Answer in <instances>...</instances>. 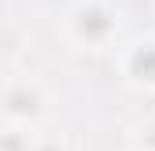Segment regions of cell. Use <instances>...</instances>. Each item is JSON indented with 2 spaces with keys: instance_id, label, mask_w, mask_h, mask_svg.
<instances>
[{
  "instance_id": "obj_3",
  "label": "cell",
  "mask_w": 155,
  "mask_h": 151,
  "mask_svg": "<svg viewBox=\"0 0 155 151\" xmlns=\"http://www.w3.org/2000/svg\"><path fill=\"white\" fill-rule=\"evenodd\" d=\"M116 69L119 79L130 90L152 94L155 90V36H130L116 47Z\"/></svg>"
},
{
  "instance_id": "obj_2",
  "label": "cell",
  "mask_w": 155,
  "mask_h": 151,
  "mask_svg": "<svg viewBox=\"0 0 155 151\" xmlns=\"http://www.w3.org/2000/svg\"><path fill=\"white\" fill-rule=\"evenodd\" d=\"M54 108L51 90L29 72H11L0 79V119L4 122H25L40 126Z\"/></svg>"
},
{
  "instance_id": "obj_4",
  "label": "cell",
  "mask_w": 155,
  "mask_h": 151,
  "mask_svg": "<svg viewBox=\"0 0 155 151\" xmlns=\"http://www.w3.org/2000/svg\"><path fill=\"white\" fill-rule=\"evenodd\" d=\"M40 144H43L40 126L4 122V119H0V151H40Z\"/></svg>"
},
{
  "instance_id": "obj_5",
  "label": "cell",
  "mask_w": 155,
  "mask_h": 151,
  "mask_svg": "<svg viewBox=\"0 0 155 151\" xmlns=\"http://www.w3.org/2000/svg\"><path fill=\"white\" fill-rule=\"evenodd\" d=\"M130 151H155V115L130 126Z\"/></svg>"
},
{
  "instance_id": "obj_1",
  "label": "cell",
  "mask_w": 155,
  "mask_h": 151,
  "mask_svg": "<svg viewBox=\"0 0 155 151\" xmlns=\"http://www.w3.org/2000/svg\"><path fill=\"white\" fill-rule=\"evenodd\" d=\"M61 33L76 50H116L123 14L112 0H76L61 18Z\"/></svg>"
}]
</instances>
